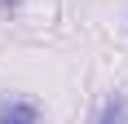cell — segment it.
Wrapping results in <instances>:
<instances>
[{
    "instance_id": "6da1fadb",
    "label": "cell",
    "mask_w": 128,
    "mask_h": 124,
    "mask_svg": "<svg viewBox=\"0 0 128 124\" xmlns=\"http://www.w3.org/2000/svg\"><path fill=\"white\" fill-rule=\"evenodd\" d=\"M0 124H40V111L31 102H4L0 106Z\"/></svg>"
},
{
    "instance_id": "7a4b0ae2",
    "label": "cell",
    "mask_w": 128,
    "mask_h": 124,
    "mask_svg": "<svg viewBox=\"0 0 128 124\" xmlns=\"http://www.w3.org/2000/svg\"><path fill=\"white\" fill-rule=\"evenodd\" d=\"M97 124H128V102H124V98L106 102V111H102V120H97Z\"/></svg>"
},
{
    "instance_id": "3957f363",
    "label": "cell",
    "mask_w": 128,
    "mask_h": 124,
    "mask_svg": "<svg viewBox=\"0 0 128 124\" xmlns=\"http://www.w3.org/2000/svg\"><path fill=\"white\" fill-rule=\"evenodd\" d=\"M0 5H13V0H0Z\"/></svg>"
}]
</instances>
